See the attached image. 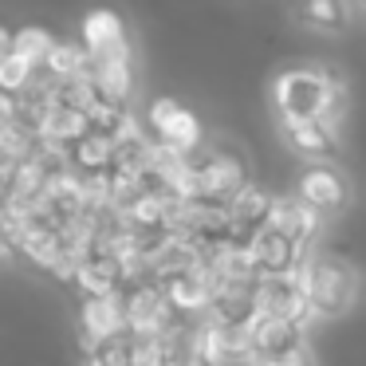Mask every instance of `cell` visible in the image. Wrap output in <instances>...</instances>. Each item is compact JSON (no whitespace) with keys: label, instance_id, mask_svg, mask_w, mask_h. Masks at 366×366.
Returning a JSON list of instances; mask_svg holds the SVG:
<instances>
[{"label":"cell","instance_id":"1","mask_svg":"<svg viewBox=\"0 0 366 366\" xmlns=\"http://www.w3.org/2000/svg\"><path fill=\"white\" fill-rule=\"evenodd\" d=\"M272 103H276L280 119H319L323 127L339 130L342 114H347V87L339 75L323 71V67H287L272 83Z\"/></svg>","mask_w":366,"mask_h":366},{"label":"cell","instance_id":"2","mask_svg":"<svg viewBox=\"0 0 366 366\" xmlns=\"http://www.w3.org/2000/svg\"><path fill=\"white\" fill-rule=\"evenodd\" d=\"M300 276L315 315H342L355 300V272L335 256H311Z\"/></svg>","mask_w":366,"mask_h":366},{"label":"cell","instance_id":"3","mask_svg":"<svg viewBox=\"0 0 366 366\" xmlns=\"http://www.w3.org/2000/svg\"><path fill=\"white\" fill-rule=\"evenodd\" d=\"M197 162H201V197L209 201H221L229 205L240 189H248V162L237 146L229 142H213V146H201L197 150Z\"/></svg>","mask_w":366,"mask_h":366},{"label":"cell","instance_id":"4","mask_svg":"<svg viewBox=\"0 0 366 366\" xmlns=\"http://www.w3.org/2000/svg\"><path fill=\"white\" fill-rule=\"evenodd\" d=\"M146 127H150L154 142L169 146V150H177V154H193V150L205 146L201 119L189 111V107L177 103V99H169V95L154 99V103L146 107Z\"/></svg>","mask_w":366,"mask_h":366},{"label":"cell","instance_id":"5","mask_svg":"<svg viewBox=\"0 0 366 366\" xmlns=\"http://www.w3.org/2000/svg\"><path fill=\"white\" fill-rule=\"evenodd\" d=\"M256 303H260V315L284 319V323H300V327H307V319L315 315L300 272L295 276H264L260 287H256Z\"/></svg>","mask_w":366,"mask_h":366},{"label":"cell","instance_id":"6","mask_svg":"<svg viewBox=\"0 0 366 366\" xmlns=\"http://www.w3.org/2000/svg\"><path fill=\"white\" fill-rule=\"evenodd\" d=\"M295 197H300L303 205H311L319 217H331L350 201V185L335 166L311 162V166H303L300 177H295Z\"/></svg>","mask_w":366,"mask_h":366},{"label":"cell","instance_id":"7","mask_svg":"<svg viewBox=\"0 0 366 366\" xmlns=\"http://www.w3.org/2000/svg\"><path fill=\"white\" fill-rule=\"evenodd\" d=\"M79 44L91 51V59H130L127 24L111 9H91L79 24Z\"/></svg>","mask_w":366,"mask_h":366},{"label":"cell","instance_id":"8","mask_svg":"<svg viewBox=\"0 0 366 366\" xmlns=\"http://www.w3.org/2000/svg\"><path fill=\"white\" fill-rule=\"evenodd\" d=\"M252 260H256V268H260V276H295V272L307 268L311 244H295L284 232L264 229L252 244Z\"/></svg>","mask_w":366,"mask_h":366},{"label":"cell","instance_id":"9","mask_svg":"<svg viewBox=\"0 0 366 366\" xmlns=\"http://www.w3.org/2000/svg\"><path fill=\"white\" fill-rule=\"evenodd\" d=\"M280 130H284V142L292 146L295 154H303L307 162H327L339 150V130L323 127L319 119H307V122L280 119Z\"/></svg>","mask_w":366,"mask_h":366},{"label":"cell","instance_id":"10","mask_svg":"<svg viewBox=\"0 0 366 366\" xmlns=\"http://www.w3.org/2000/svg\"><path fill=\"white\" fill-rule=\"evenodd\" d=\"M79 323H83V342H103L127 331V311H122L119 295H103V300H83L79 303Z\"/></svg>","mask_w":366,"mask_h":366},{"label":"cell","instance_id":"11","mask_svg":"<svg viewBox=\"0 0 366 366\" xmlns=\"http://www.w3.org/2000/svg\"><path fill=\"white\" fill-rule=\"evenodd\" d=\"M248 339H252V358H272V355H287V350L307 347L300 323H284V319H272V315L256 319L248 327Z\"/></svg>","mask_w":366,"mask_h":366},{"label":"cell","instance_id":"12","mask_svg":"<svg viewBox=\"0 0 366 366\" xmlns=\"http://www.w3.org/2000/svg\"><path fill=\"white\" fill-rule=\"evenodd\" d=\"M319 224H323V217H319L311 205H303L300 197H276V209H272L268 229L292 237L295 244H311L315 232H319Z\"/></svg>","mask_w":366,"mask_h":366},{"label":"cell","instance_id":"13","mask_svg":"<svg viewBox=\"0 0 366 366\" xmlns=\"http://www.w3.org/2000/svg\"><path fill=\"white\" fill-rule=\"evenodd\" d=\"M91 134V114L71 111V107H51V114L44 119L40 127V142L44 146H59V150H71L79 138Z\"/></svg>","mask_w":366,"mask_h":366},{"label":"cell","instance_id":"14","mask_svg":"<svg viewBox=\"0 0 366 366\" xmlns=\"http://www.w3.org/2000/svg\"><path fill=\"white\" fill-rule=\"evenodd\" d=\"M91 79H95L103 103H130V91H134V67L130 59H95L91 64Z\"/></svg>","mask_w":366,"mask_h":366},{"label":"cell","instance_id":"15","mask_svg":"<svg viewBox=\"0 0 366 366\" xmlns=\"http://www.w3.org/2000/svg\"><path fill=\"white\" fill-rule=\"evenodd\" d=\"M67 158H71V169L79 177H87V174H111V169H114V142L91 130L87 138H79V142L67 150Z\"/></svg>","mask_w":366,"mask_h":366},{"label":"cell","instance_id":"16","mask_svg":"<svg viewBox=\"0 0 366 366\" xmlns=\"http://www.w3.org/2000/svg\"><path fill=\"white\" fill-rule=\"evenodd\" d=\"M91 51L75 40H56L48 64H44V75H51L56 83H67V79H79V75H91Z\"/></svg>","mask_w":366,"mask_h":366},{"label":"cell","instance_id":"17","mask_svg":"<svg viewBox=\"0 0 366 366\" xmlns=\"http://www.w3.org/2000/svg\"><path fill=\"white\" fill-rule=\"evenodd\" d=\"M229 209H232V221H237V224L264 232V229H268V221H272V209H276V197L264 193L260 185H248V189H240L237 197L229 201Z\"/></svg>","mask_w":366,"mask_h":366},{"label":"cell","instance_id":"18","mask_svg":"<svg viewBox=\"0 0 366 366\" xmlns=\"http://www.w3.org/2000/svg\"><path fill=\"white\" fill-rule=\"evenodd\" d=\"M51 48H56V36H51L48 28H40V24H28V28L16 32V56H24L28 64H36L40 71H44V64H48Z\"/></svg>","mask_w":366,"mask_h":366},{"label":"cell","instance_id":"19","mask_svg":"<svg viewBox=\"0 0 366 366\" xmlns=\"http://www.w3.org/2000/svg\"><path fill=\"white\" fill-rule=\"evenodd\" d=\"M36 75H40V67L28 64L24 56L12 51V56L0 64V91H9V95H24V91L36 83Z\"/></svg>","mask_w":366,"mask_h":366},{"label":"cell","instance_id":"20","mask_svg":"<svg viewBox=\"0 0 366 366\" xmlns=\"http://www.w3.org/2000/svg\"><path fill=\"white\" fill-rule=\"evenodd\" d=\"M303 20L323 32H339L347 24V4L342 0H303Z\"/></svg>","mask_w":366,"mask_h":366},{"label":"cell","instance_id":"21","mask_svg":"<svg viewBox=\"0 0 366 366\" xmlns=\"http://www.w3.org/2000/svg\"><path fill=\"white\" fill-rule=\"evenodd\" d=\"M248 366H315V358H311V350H307V347H300V350H287V355L252 358Z\"/></svg>","mask_w":366,"mask_h":366},{"label":"cell","instance_id":"22","mask_svg":"<svg viewBox=\"0 0 366 366\" xmlns=\"http://www.w3.org/2000/svg\"><path fill=\"white\" fill-rule=\"evenodd\" d=\"M16 119H20V95L0 91V127H4V122H16Z\"/></svg>","mask_w":366,"mask_h":366},{"label":"cell","instance_id":"23","mask_svg":"<svg viewBox=\"0 0 366 366\" xmlns=\"http://www.w3.org/2000/svg\"><path fill=\"white\" fill-rule=\"evenodd\" d=\"M12 51H16V32H9V28L0 24V64H4Z\"/></svg>","mask_w":366,"mask_h":366},{"label":"cell","instance_id":"24","mask_svg":"<svg viewBox=\"0 0 366 366\" xmlns=\"http://www.w3.org/2000/svg\"><path fill=\"white\" fill-rule=\"evenodd\" d=\"M185 366H217V362H213V358H209V355H201L197 347H193V355L185 358Z\"/></svg>","mask_w":366,"mask_h":366},{"label":"cell","instance_id":"25","mask_svg":"<svg viewBox=\"0 0 366 366\" xmlns=\"http://www.w3.org/2000/svg\"><path fill=\"white\" fill-rule=\"evenodd\" d=\"M4 224H9V209L0 205V237H4Z\"/></svg>","mask_w":366,"mask_h":366},{"label":"cell","instance_id":"26","mask_svg":"<svg viewBox=\"0 0 366 366\" xmlns=\"http://www.w3.org/2000/svg\"><path fill=\"white\" fill-rule=\"evenodd\" d=\"M83 366H107V362H99V358H83Z\"/></svg>","mask_w":366,"mask_h":366},{"label":"cell","instance_id":"27","mask_svg":"<svg viewBox=\"0 0 366 366\" xmlns=\"http://www.w3.org/2000/svg\"><path fill=\"white\" fill-rule=\"evenodd\" d=\"M0 252H4V244H0Z\"/></svg>","mask_w":366,"mask_h":366},{"label":"cell","instance_id":"28","mask_svg":"<svg viewBox=\"0 0 366 366\" xmlns=\"http://www.w3.org/2000/svg\"><path fill=\"white\" fill-rule=\"evenodd\" d=\"M362 4H366V0H362Z\"/></svg>","mask_w":366,"mask_h":366}]
</instances>
